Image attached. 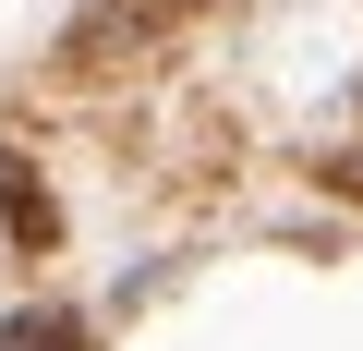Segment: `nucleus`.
<instances>
[{
  "instance_id": "f03ea898",
  "label": "nucleus",
  "mask_w": 363,
  "mask_h": 351,
  "mask_svg": "<svg viewBox=\"0 0 363 351\" xmlns=\"http://www.w3.org/2000/svg\"><path fill=\"white\" fill-rule=\"evenodd\" d=\"M0 351H85V315L37 303V315H13V327H0Z\"/></svg>"
},
{
  "instance_id": "f257e3e1",
  "label": "nucleus",
  "mask_w": 363,
  "mask_h": 351,
  "mask_svg": "<svg viewBox=\"0 0 363 351\" xmlns=\"http://www.w3.org/2000/svg\"><path fill=\"white\" fill-rule=\"evenodd\" d=\"M0 230L13 243H49L61 218H49V182H37V157H0Z\"/></svg>"
}]
</instances>
